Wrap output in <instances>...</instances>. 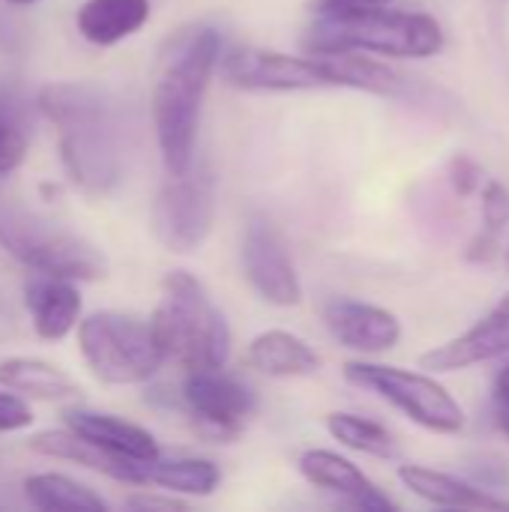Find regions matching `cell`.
I'll list each match as a JSON object with an SVG mask.
<instances>
[{
  "instance_id": "5bb4252c",
  "label": "cell",
  "mask_w": 509,
  "mask_h": 512,
  "mask_svg": "<svg viewBox=\"0 0 509 512\" xmlns=\"http://www.w3.org/2000/svg\"><path fill=\"white\" fill-rule=\"evenodd\" d=\"M300 474L330 495H339L351 507L369 512L396 510V501H390L351 459L333 453V450H306L297 462Z\"/></svg>"
},
{
  "instance_id": "7402d4cb",
  "label": "cell",
  "mask_w": 509,
  "mask_h": 512,
  "mask_svg": "<svg viewBox=\"0 0 509 512\" xmlns=\"http://www.w3.org/2000/svg\"><path fill=\"white\" fill-rule=\"evenodd\" d=\"M144 483L159 486L171 495L207 498L219 489L222 471L210 459H153L144 465Z\"/></svg>"
},
{
  "instance_id": "f1b7e54d",
  "label": "cell",
  "mask_w": 509,
  "mask_h": 512,
  "mask_svg": "<svg viewBox=\"0 0 509 512\" xmlns=\"http://www.w3.org/2000/svg\"><path fill=\"white\" fill-rule=\"evenodd\" d=\"M474 483H480L489 492L509 489V468L498 459H483L480 468H474Z\"/></svg>"
},
{
  "instance_id": "603a6c76",
  "label": "cell",
  "mask_w": 509,
  "mask_h": 512,
  "mask_svg": "<svg viewBox=\"0 0 509 512\" xmlns=\"http://www.w3.org/2000/svg\"><path fill=\"white\" fill-rule=\"evenodd\" d=\"M24 495L36 510H87L105 512L108 504L84 483L63 474H33L24 480Z\"/></svg>"
},
{
  "instance_id": "ffe728a7",
  "label": "cell",
  "mask_w": 509,
  "mask_h": 512,
  "mask_svg": "<svg viewBox=\"0 0 509 512\" xmlns=\"http://www.w3.org/2000/svg\"><path fill=\"white\" fill-rule=\"evenodd\" d=\"M147 18L150 0H87L81 3L75 24L87 42L108 48L138 33L147 24Z\"/></svg>"
},
{
  "instance_id": "ba28073f",
  "label": "cell",
  "mask_w": 509,
  "mask_h": 512,
  "mask_svg": "<svg viewBox=\"0 0 509 512\" xmlns=\"http://www.w3.org/2000/svg\"><path fill=\"white\" fill-rule=\"evenodd\" d=\"M219 75L231 87L255 90V93H297V90L339 87L333 54H318V51H306L300 57L273 48H234L222 54Z\"/></svg>"
},
{
  "instance_id": "ac0fdd59",
  "label": "cell",
  "mask_w": 509,
  "mask_h": 512,
  "mask_svg": "<svg viewBox=\"0 0 509 512\" xmlns=\"http://www.w3.org/2000/svg\"><path fill=\"white\" fill-rule=\"evenodd\" d=\"M243 363L267 378H306L321 369V357L315 354V348L288 330L258 333L249 342Z\"/></svg>"
},
{
  "instance_id": "6da1fadb",
  "label": "cell",
  "mask_w": 509,
  "mask_h": 512,
  "mask_svg": "<svg viewBox=\"0 0 509 512\" xmlns=\"http://www.w3.org/2000/svg\"><path fill=\"white\" fill-rule=\"evenodd\" d=\"M39 108L57 129L60 159L75 186L108 195L123 180V123L114 99L81 81L42 87Z\"/></svg>"
},
{
  "instance_id": "f546056e",
  "label": "cell",
  "mask_w": 509,
  "mask_h": 512,
  "mask_svg": "<svg viewBox=\"0 0 509 512\" xmlns=\"http://www.w3.org/2000/svg\"><path fill=\"white\" fill-rule=\"evenodd\" d=\"M129 510H183L186 504L177 498H162V495H132L126 498Z\"/></svg>"
},
{
  "instance_id": "44dd1931",
  "label": "cell",
  "mask_w": 509,
  "mask_h": 512,
  "mask_svg": "<svg viewBox=\"0 0 509 512\" xmlns=\"http://www.w3.org/2000/svg\"><path fill=\"white\" fill-rule=\"evenodd\" d=\"M0 387L18 393V396H30V399H42V402H63L81 393V387L57 366L45 363V360H30V357H12L0 363Z\"/></svg>"
},
{
  "instance_id": "7c38bea8",
  "label": "cell",
  "mask_w": 509,
  "mask_h": 512,
  "mask_svg": "<svg viewBox=\"0 0 509 512\" xmlns=\"http://www.w3.org/2000/svg\"><path fill=\"white\" fill-rule=\"evenodd\" d=\"M324 327L342 348L357 354H384L402 339V321L390 309L351 297L324 303Z\"/></svg>"
},
{
  "instance_id": "3957f363",
  "label": "cell",
  "mask_w": 509,
  "mask_h": 512,
  "mask_svg": "<svg viewBox=\"0 0 509 512\" xmlns=\"http://www.w3.org/2000/svg\"><path fill=\"white\" fill-rule=\"evenodd\" d=\"M306 51L381 54V57H435L444 48V27L426 12H399L390 6L315 12L303 36Z\"/></svg>"
},
{
  "instance_id": "2e32d148",
  "label": "cell",
  "mask_w": 509,
  "mask_h": 512,
  "mask_svg": "<svg viewBox=\"0 0 509 512\" xmlns=\"http://www.w3.org/2000/svg\"><path fill=\"white\" fill-rule=\"evenodd\" d=\"M24 303L33 318V330L39 339L57 342L81 321V294L72 279L36 273L24 282Z\"/></svg>"
},
{
  "instance_id": "e575fe53",
  "label": "cell",
  "mask_w": 509,
  "mask_h": 512,
  "mask_svg": "<svg viewBox=\"0 0 509 512\" xmlns=\"http://www.w3.org/2000/svg\"><path fill=\"white\" fill-rule=\"evenodd\" d=\"M504 261H507V267H509V243H507V249H504Z\"/></svg>"
},
{
  "instance_id": "9c48e42d",
  "label": "cell",
  "mask_w": 509,
  "mask_h": 512,
  "mask_svg": "<svg viewBox=\"0 0 509 512\" xmlns=\"http://www.w3.org/2000/svg\"><path fill=\"white\" fill-rule=\"evenodd\" d=\"M216 213V186L213 174L207 168H189L183 174H171L168 183L159 189L150 225L153 237L177 255H189L201 249V243L210 237Z\"/></svg>"
},
{
  "instance_id": "277c9868",
  "label": "cell",
  "mask_w": 509,
  "mask_h": 512,
  "mask_svg": "<svg viewBox=\"0 0 509 512\" xmlns=\"http://www.w3.org/2000/svg\"><path fill=\"white\" fill-rule=\"evenodd\" d=\"M150 327L165 360L183 372L222 369L231 357V327L222 309L186 270L168 273Z\"/></svg>"
},
{
  "instance_id": "30bf717a",
  "label": "cell",
  "mask_w": 509,
  "mask_h": 512,
  "mask_svg": "<svg viewBox=\"0 0 509 512\" xmlns=\"http://www.w3.org/2000/svg\"><path fill=\"white\" fill-rule=\"evenodd\" d=\"M243 273L252 285V291L279 309L297 306L303 300V285L294 267V258L288 252L285 234L267 219L264 213H252L243 231Z\"/></svg>"
},
{
  "instance_id": "83f0119b",
  "label": "cell",
  "mask_w": 509,
  "mask_h": 512,
  "mask_svg": "<svg viewBox=\"0 0 509 512\" xmlns=\"http://www.w3.org/2000/svg\"><path fill=\"white\" fill-rule=\"evenodd\" d=\"M33 423L30 405L18 393H0V432H18Z\"/></svg>"
},
{
  "instance_id": "d6a6232c",
  "label": "cell",
  "mask_w": 509,
  "mask_h": 512,
  "mask_svg": "<svg viewBox=\"0 0 509 512\" xmlns=\"http://www.w3.org/2000/svg\"><path fill=\"white\" fill-rule=\"evenodd\" d=\"M498 423H501L504 435L509 438V408H498Z\"/></svg>"
},
{
  "instance_id": "e0dca14e",
  "label": "cell",
  "mask_w": 509,
  "mask_h": 512,
  "mask_svg": "<svg viewBox=\"0 0 509 512\" xmlns=\"http://www.w3.org/2000/svg\"><path fill=\"white\" fill-rule=\"evenodd\" d=\"M399 480L405 489H411L417 498H423L435 507H450V510H504L509 507L504 498H495L480 483L462 480L456 474L435 471L426 465H402Z\"/></svg>"
},
{
  "instance_id": "4fadbf2b",
  "label": "cell",
  "mask_w": 509,
  "mask_h": 512,
  "mask_svg": "<svg viewBox=\"0 0 509 512\" xmlns=\"http://www.w3.org/2000/svg\"><path fill=\"white\" fill-rule=\"evenodd\" d=\"M509 354V294L462 336L426 351L420 366L429 372H462Z\"/></svg>"
},
{
  "instance_id": "484cf974",
  "label": "cell",
  "mask_w": 509,
  "mask_h": 512,
  "mask_svg": "<svg viewBox=\"0 0 509 512\" xmlns=\"http://www.w3.org/2000/svg\"><path fill=\"white\" fill-rule=\"evenodd\" d=\"M30 147V132H27V117L9 90H0V174H12L21 168L24 156Z\"/></svg>"
},
{
  "instance_id": "5b68a950",
  "label": "cell",
  "mask_w": 509,
  "mask_h": 512,
  "mask_svg": "<svg viewBox=\"0 0 509 512\" xmlns=\"http://www.w3.org/2000/svg\"><path fill=\"white\" fill-rule=\"evenodd\" d=\"M0 246L36 273L72 282L105 279V255L72 228L12 204H0Z\"/></svg>"
},
{
  "instance_id": "52a82bcc",
  "label": "cell",
  "mask_w": 509,
  "mask_h": 512,
  "mask_svg": "<svg viewBox=\"0 0 509 512\" xmlns=\"http://www.w3.org/2000/svg\"><path fill=\"white\" fill-rule=\"evenodd\" d=\"M345 378L363 390H372L408 420L435 435H459L465 429V408L459 405V399L426 372L351 360L345 363Z\"/></svg>"
},
{
  "instance_id": "8992f818",
  "label": "cell",
  "mask_w": 509,
  "mask_h": 512,
  "mask_svg": "<svg viewBox=\"0 0 509 512\" xmlns=\"http://www.w3.org/2000/svg\"><path fill=\"white\" fill-rule=\"evenodd\" d=\"M78 348L93 378L114 387L144 384L165 363L150 321L126 312H93L81 318Z\"/></svg>"
},
{
  "instance_id": "1f68e13d",
  "label": "cell",
  "mask_w": 509,
  "mask_h": 512,
  "mask_svg": "<svg viewBox=\"0 0 509 512\" xmlns=\"http://www.w3.org/2000/svg\"><path fill=\"white\" fill-rule=\"evenodd\" d=\"M495 402L498 408H509V363L495 375Z\"/></svg>"
},
{
  "instance_id": "8fae6325",
  "label": "cell",
  "mask_w": 509,
  "mask_h": 512,
  "mask_svg": "<svg viewBox=\"0 0 509 512\" xmlns=\"http://www.w3.org/2000/svg\"><path fill=\"white\" fill-rule=\"evenodd\" d=\"M180 399L192 420L210 438H234L258 411V396L249 384L222 369L186 372Z\"/></svg>"
},
{
  "instance_id": "d4e9b609",
  "label": "cell",
  "mask_w": 509,
  "mask_h": 512,
  "mask_svg": "<svg viewBox=\"0 0 509 512\" xmlns=\"http://www.w3.org/2000/svg\"><path fill=\"white\" fill-rule=\"evenodd\" d=\"M509 225V189L498 180H489L483 189V231L468 246V261L486 264L501 255L504 228Z\"/></svg>"
},
{
  "instance_id": "7a4b0ae2",
  "label": "cell",
  "mask_w": 509,
  "mask_h": 512,
  "mask_svg": "<svg viewBox=\"0 0 509 512\" xmlns=\"http://www.w3.org/2000/svg\"><path fill=\"white\" fill-rule=\"evenodd\" d=\"M222 60V36L213 27H198L180 36L162 60L153 87V129L168 174H183L195 165V138L210 78Z\"/></svg>"
},
{
  "instance_id": "4316f807",
  "label": "cell",
  "mask_w": 509,
  "mask_h": 512,
  "mask_svg": "<svg viewBox=\"0 0 509 512\" xmlns=\"http://www.w3.org/2000/svg\"><path fill=\"white\" fill-rule=\"evenodd\" d=\"M447 180H450V186H453L456 195L468 198V195L480 192V186H483V168H480V162H474L471 156L456 153V156L447 162Z\"/></svg>"
},
{
  "instance_id": "9a60e30c",
  "label": "cell",
  "mask_w": 509,
  "mask_h": 512,
  "mask_svg": "<svg viewBox=\"0 0 509 512\" xmlns=\"http://www.w3.org/2000/svg\"><path fill=\"white\" fill-rule=\"evenodd\" d=\"M30 450H36L39 456H51V459H63V462H75L81 468H90L108 480H117V483H129V486H147L144 483V465L147 462H132V459H123L105 447H99L96 441L78 435L75 429L66 426L63 429H48V432H39L30 438Z\"/></svg>"
},
{
  "instance_id": "cb8c5ba5",
  "label": "cell",
  "mask_w": 509,
  "mask_h": 512,
  "mask_svg": "<svg viewBox=\"0 0 509 512\" xmlns=\"http://www.w3.org/2000/svg\"><path fill=\"white\" fill-rule=\"evenodd\" d=\"M327 432L342 447L363 453V456H372V459H393L399 453L396 438L378 420H369L360 414H348V411L327 414Z\"/></svg>"
},
{
  "instance_id": "d6986e66",
  "label": "cell",
  "mask_w": 509,
  "mask_h": 512,
  "mask_svg": "<svg viewBox=\"0 0 509 512\" xmlns=\"http://www.w3.org/2000/svg\"><path fill=\"white\" fill-rule=\"evenodd\" d=\"M66 426L75 429L78 435L96 441L99 447L123 456V459H132V462H153V459H159L156 438L144 426H135V423L120 420L114 414H102V411H66Z\"/></svg>"
},
{
  "instance_id": "836d02e7",
  "label": "cell",
  "mask_w": 509,
  "mask_h": 512,
  "mask_svg": "<svg viewBox=\"0 0 509 512\" xmlns=\"http://www.w3.org/2000/svg\"><path fill=\"white\" fill-rule=\"evenodd\" d=\"M9 3H15V6H27V3H36V0H9Z\"/></svg>"
},
{
  "instance_id": "4dcf8cb0",
  "label": "cell",
  "mask_w": 509,
  "mask_h": 512,
  "mask_svg": "<svg viewBox=\"0 0 509 512\" xmlns=\"http://www.w3.org/2000/svg\"><path fill=\"white\" fill-rule=\"evenodd\" d=\"M393 0H312V12H339V9H372L390 6Z\"/></svg>"
}]
</instances>
